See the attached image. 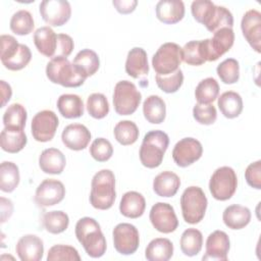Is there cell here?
Segmentation results:
<instances>
[{
	"label": "cell",
	"mask_w": 261,
	"mask_h": 261,
	"mask_svg": "<svg viewBox=\"0 0 261 261\" xmlns=\"http://www.w3.org/2000/svg\"><path fill=\"white\" fill-rule=\"evenodd\" d=\"M75 237L86 253L92 258H100L106 252V240L99 223L92 217H83L75 224Z\"/></svg>",
	"instance_id": "6da1fadb"
},
{
	"label": "cell",
	"mask_w": 261,
	"mask_h": 261,
	"mask_svg": "<svg viewBox=\"0 0 261 261\" xmlns=\"http://www.w3.org/2000/svg\"><path fill=\"white\" fill-rule=\"evenodd\" d=\"M115 197L114 173L110 169H102L96 172L91 182V205L99 210H107L114 204Z\"/></svg>",
	"instance_id": "7a4b0ae2"
},
{
	"label": "cell",
	"mask_w": 261,
	"mask_h": 261,
	"mask_svg": "<svg viewBox=\"0 0 261 261\" xmlns=\"http://www.w3.org/2000/svg\"><path fill=\"white\" fill-rule=\"evenodd\" d=\"M169 144V138L163 130L148 132L143 139L139 156L141 163L147 168L158 167L163 160Z\"/></svg>",
	"instance_id": "3957f363"
},
{
	"label": "cell",
	"mask_w": 261,
	"mask_h": 261,
	"mask_svg": "<svg viewBox=\"0 0 261 261\" xmlns=\"http://www.w3.org/2000/svg\"><path fill=\"white\" fill-rule=\"evenodd\" d=\"M46 75L50 82L66 88H77L86 81L67 57L63 56L50 59L46 66Z\"/></svg>",
	"instance_id": "277c9868"
},
{
	"label": "cell",
	"mask_w": 261,
	"mask_h": 261,
	"mask_svg": "<svg viewBox=\"0 0 261 261\" xmlns=\"http://www.w3.org/2000/svg\"><path fill=\"white\" fill-rule=\"evenodd\" d=\"M207 198L203 190L196 186L187 188L180 196V208L182 218L187 223H199L207 209Z\"/></svg>",
	"instance_id": "5b68a950"
},
{
	"label": "cell",
	"mask_w": 261,
	"mask_h": 261,
	"mask_svg": "<svg viewBox=\"0 0 261 261\" xmlns=\"http://www.w3.org/2000/svg\"><path fill=\"white\" fill-rule=\"evenodd\" d=\"M141 100L142 95L134 83L120 81L115 85L113 91V106L117 114H133L138 109Z\"/></svg>",
	"instance_id": "8992f818"
},
{
	"label": "cell",
	"mask_w": 261,
	"mask_h": 261,
	"mask_svg": "<svg viewBox=\"0 0 261 261\" xmlns=\"http://www.w3.org/2000/svg\"><path fill=\"white\" fill-rule=\"evenodd\" d=\"M238 188L236 171L229 166L217 168L210 177L209 191L212 197L218 201L230 199Z\"/></svg>",
	"instance_id": "52a82bcc"
},
{
	"label": "cell",
	"mask_w": 261,
	"mask_h": 261,
	"mask_svg": "<svg viewBox=\"0 0 261 261\" xmlns=\"http://www.w3.org/2000/svg\"><path fill=\"white\" fill-rule=\"evenodd\" d=\"M181 48L172 42L162 44L152 57V66L157 74L167 75L179 68Z\"/></svg>",
	"instance_id": "ba28073f"
},
{
	"label": "cell",
	"mask_w": 261,
	"mask_h": 261,
	"mask_svg": "<svg viewBox=\"0 0 261 261\" xmlns=\"http://www.w3.org/2000/svg\"><path fill=\"white\" fill-rule=\"evenodd\" d=\"M200 41L205 61H215L232 47L234 42V33L230 28H222L213 33V37L211 39Z\"/></svg>",
	"instance_id": "9c48e42d"
},
{
	"label": "cell",
	"mask_w": 261,
	"mask_h": 261,
	"mask_svg": "<svg viewBox=\"0 0 261 261\" xmlns=\"http://www.w3.org/2000/svg\"><path fill=\"white\" fill-rule=\"evenodd\" d=\"M113 246L121 255L134 254L140 245V236L137 227L130 223H118L112 231Z\"/></svg>",
	"instance_id": "30bf717a"
},
{
	"label": "cell",
	"mask_w": 261,
	"mask_h": 261,
	"mask_svg": "<svg viewBox=\"0 0 261 261\" xmlns=\"http://www.w3.org/2000/svg\"><path fill=\"white\" fill-rule=\"evenodd\" d=\"M59 120L52 110H42L32 119L31 129L33 138L38 142H49L55 136Z\"/></svg>",
	"instance_id": "8fae6325"
},
{
	"label": "cell",
	"mask_w": 261,
	"mask_h": 261,
	"mask_svg": "<svg viewBox=\"0 0 261 261\" xmlns=\"http://www.w3.org/2000/svg\"><path fill=\"white\" fill-rule=\"evenodd\" d=\"M39 10L44 21L52 27L65 24L71 15V7L66 0H44Z\"/></svg>",
	"instance_id": "7c38bea8"
},
{
	"label": "cell",
	"mask_w": 261,
	"mask_h": 261,
	"mask_svg": "<svg viewBox=\"0 0 261 261\" xmlns=\"http://www.w3.org/2000/svg\"><path fill=\"white\" fill-rule=\"evenodd\" d=\"M154 228L163 233H170L178 226V220L173 207L168 203L158 202L152 206L149 214Z\"/></svg>",
	"instance_id": "4fadbf2b"
},
{
	"label": "cell",
	"mask_w": 261,
	"mask_h": 261,
	"mask_svg": "<svg viewBox=\"0 0 261 261\" xmlns=\"http://www.w3.org/2000/svg\"><path fill=\"white\" fill-rule=\"evenodd\" d=\"M203 154L202 144L194 138H184L179 140L173 150V161L179 167H187L201 158Z\"/></svg>",
	"instance_id": "5bb4252c"
},
{
	"label": "cell",
	"mask_w": 261,
	"mask_h": 261,
	"mask_svg": "<svg viewBox=\"0 0 261 261\" xmlns=\"http://www.w3.org/2000/svg\"><path fill=\"white\" fill-rule=\"evenodd\" d=\"M65 196L64 185L57 179H44L37 188L35 202L40 207H49L60 203Z\"/></svg>",
	"instance_id": "9a60e30c"
},
{
	"label": "cell",
	"mask_w": 261,
	"mask_h": 261,
	"mask_svg": "<svg viewBox=\"0 0 261 261\" xmlns=\"http://www.w3.org/2000/svg\"><path fill=\"white\" fill-rule=\"evenodd\" d=\"M243 35L250 46L257 52H261V13L256 9L245 12L241 21Z\"/></svg>",
	"instance_id": "2e32d148"
},
{
	"label": "cell",
	"mask_w": 261,
	"mask_h": 261,
	"mask_svg": "<svg viewBox=\"0 0 261 261\" xmlns=\"http://www.w3.org/2000/svg\"><path fill=\"white\" fill-rule=\"evenodd\" d=\"M230 248L229 238L222 230H214L206 241V253L202 257L203 260L226 261Z\"/></svg>",
	"instance_id": "e0dca14e"
},
{
	"label": "cell",
	"mask_w": 261,
	"mask_h": 261,
	"mask_svg": "<svg viewBox=\"0 0 261 261\" xmlns=\"http://www.w3.org/2000/svg\"><path fill=\"white\" fill-rule=\"evenodd\" d=\"M62 143L70 150H84L91 141V133L87 126L81 123L66 125L61 134Z\"/></svg>",
	"instance_id": "ac0fdd59"
},
{
	"label": "cell",
	"mask_w": 261,
	"mask_h": 261,
	"mask_svg": "<svg viewBox=\"0 0 261 261\" xmlns=\"http://www.w3.org/2000/svg\"><path fill=\"white\" fill-rule=\"evenodd\" d=\"M15 251L21 261H40L44 254L43 241L36 234H25L18 240Z\"/></svg>",
	"instance_id": "d6986e66"
},
{
	"label": "cell",
	"mask_w": 261,
	"mask_h": 261,
	"mask_svg": "<svg viewBox=\"0 0 261 261\" xmlns=\"http://www.w3.org/2000/svg\"><path fill=\"white\" fill-rule=\"evenodd\" d=\"M157 18L167 24H173L184 18L185 4L180 0H161L156 4Z\"/></svg>",
	"instance_id": "ffe728a7"
},
{
	"label": "cell",
	"mask_w": 261,
	"mask_h": 261,
	"mask_svg": "<svg viewBox=\"0 0 261 261\" xmlns=\"http://www.w3.org/2000/svg\"><path fill=\"white\" fill-rule=\"evenodd\" d=\"M125 71L129 76L134 79H139L142 75L148 74V57L146 51L143 48L134 47L128 51L125 61Z\"/></svg>",
	"instance_id": "44dd1931"
},
{
	"label": "cell",
	"mask_w": 261,
	"mask_h": 261,
	"mask_svg": "<svg viewBox=\"0 0 261 261\" xmlns=\"http://www.w3.org/2000/svg\"><path fill=\"white\" fill-rule=\"evenodd\" d=\"M65 164V156L56 148L45 149L39 157V166L45 173L60 174L63 171Z\"/></svg>",
	"instance_id": "7402d4cb"
},
{
	"label": "cell",
	"mask_w": 261,
	"mask_h": 261,
	"mask_svg": "<svg viewBox=\"0 0 261 261\" xmlns=\"http://www.w3.org/2000/svg\"><path fill=\"white\" fill-rule=\"evenodd\" d=\"M34 43L38 51L46 57L53 58L57 50V35L50 27H41L34 33Z\"/></svg>",
	"instance_id": "603a6c76"
},
{
	"label": "cell",
	"mask_w": 261,
	"mask_h": 261,
	"mask_svg": "<svg viewBox=\"0 0 261 261\" xmlns=\"http://www.w3.org/2000/svg\"><path fill=\"white\" fill-rule=\"evenodd\" d=\"M146 208V201L142 194L136 191H129L123 194L120 203V213L128 218H138L143 215Z\"/></svg>",
	"instance_id": "cb8c5ba5"
},
{
	"label": "cell",
	"mask_w": 261,
	"mask_h": 261,
	"mask_svg": "<svg viewBox=\"0 0 261 261\" xmlns=\"http://www.w3.org/2000/svg\"><path fill=\"white\" fill-rule=\"evenodd\" d=\"M180 187L179 176L172 171H162L153 180V190L160 197H173Z\"/></svg>",
	"instance_id": "d4e9b609"
},
{
	"label": "cell",
	"mask_w": 261,
	"mask_h": 261,
	"mask_svg": "<svg viewBox=\"0 0 261 261\" xmlns=\"http://www.w3.org/2000/svg\"><path fill=\"white\" fill-rule=\"evenodd\" d=\"M251 216L252 215L249 208L242 205L232 204L224 209L222 220L230 229H242L249 224Z\"/></svg>",
	"instance_id": "484cf974"
},
{
	"label": "cell",
	"mask_w": 261,
	"mask_h": 261,
	"mask_svg": "<svg viewBox=\"0 0 261 261\" xmlns=\"http://www.w3.org/2000/svg\"><path fill=\"white\" fill-rule=\"evenodd\" d=\"M72 64L76 70L87 79L96 73L99 69L100 59L95 51L91 49H83L75 55Z\"/></svg>",
	"instance_id": "4316f807"
},
{
	"label": "cell",
	"mask_w": 261,
	"mask_h": 261,
	"mask_svg": "<svg viewBox=\"0 0 261 261\" xmlns=\"http://www.w3.org/2000/svg\"><path fill=\"white\" fill-rule=\"evenodd\" d=\"M28 138L23 129L4 127L0 134V146L3 151L17 153L27 145Z\"/></svg>",
	"instance_id": "83f0119b"
},
{
	"label": "cell",
	"mask_w": 261,
	"mask_h": 261,
	"mask_svg": "<svg viewBox=\"0 0 261 261\" xmlns=\"http://www.w3.org/2000/svg\"><path fill=\"white\" fill-rule=\"evenodd\" d=\"M173 255V244L166 238L152 240L145 251V257L149 261H167Z\"/></svg>",
	"instance_id": "f1b7e54d"
},
{
	"label": "cell",
	"mask_w": 261,
	"mask_h": 261,
	"mask_svg": "<svg viewBox=\"0 0 261 261\" xmlns=\"http://www.w3.org/2000/svg\"><path fill=\"white\" fill-rule=\"evenodd\" d=\"M143 113L147 121L159 124L164 121L166 116V106L164 100L158 95L147 97L143 103Z\"/></svg>",
	"instance_id": "f546056e"
},
{
	"label": "cell",
	"mask_w": 261,
	"mask_h": 261,
	"mask_svg": "<svg viewBox=\"0 0 261 261\" xmlns=\"http://www.w3.org/2000/svg\"><path fill=\"white\" fill-rule=\"evenodd\" d=\"M59 113L65 118H77L84 114L83 99L75 94H62L57 100Z\"/></svg>",
	"instance_id": "4dcf8cb0"
},
{
	"label": "cell",
	"mask_w": 261,
	"mask_h": 261,
	"mask_svg": "<svg viewBox=\"0 0 261 261\" xmlns=\"http://www.w3.org/2000/svg\"><path fill=\"white\" fill-rule=\"evenodd\" d=\"M217 105L226 118H236L243 111V99L240 94L233 91L222 93L218 97Z\"/></svg>",
	"instance_id": "1f68e13d"
},
{
	"label": "cell",
	"mask_w": 261,
	"mask_h": 261,
	"mask_svg": "<svg viewBox=\"0 0 261 261\" xmlns=\"http://www.w3.org/2000/svg\"><path fill=\"white\" fill-rule=\"evenodd\" d=\"M181 252L189 257L196 256L200 253L203 245L202 232L197 228L186 229L180 237L179 241Z\"/></svg>",
	"instance_id": "d6a6232c"
},
{
	"label": "cell",
	"mask_w": 261,
	"mask_h": 261,
	"mask_svg": "<svg viewBox=\"0 0 261 261\" xmlns=\"http://www.w3.org/2000/svg\"><path fill=\"white\" fill-rule=\"evenodd\" d=\"M19 184V170L15 163L3 161L0 165V189L2 192L11 193Z\"/></svg>",
	"instance_id": "836d02e7"
},
{
	"label": "cell",
	"mask_w": 261,
	"mask_h": 261,
	"mask_svg": "<svg viewBox=\"0 0 261 261\" xmlns=\"http://www.w3.org/2000/svg\"><path fill=\"white\" fill-rule=\"evenodd\" d=\"M219 94V85L214 77L202 80L195 90V98L199 104H211Z\"/></svg>",
	"instance_id": "e575fe53"
},
{
	"label": "cell",
	"mask_w": 261,
	"mask_h": 261,
	"mask_svg": "<svg viewBox=\"0 0 261 261\" xmlns=\"http://www.w3.org/2000/svg\"><path fill=\"white\" fill-rule=\"evenodd\" d=\"M28 118L25 108L19 103H13L7 107L3 114L4 127L23 129Z\"/></svg>",
	"instance_id": "d590c367"
},
{
	"label": "cell",
	"mask_w": 261,
	"mask_h": 261,
	"mask_svg": "<svg viewBox=\"0 0 261 261\" xmlns=\"http://www.w3.org/2000/svg\"><path fill=\"white\" fill-rule=\"evenodd\" d=\"M42 223L48 232L57 234L63 232L68 227L69 218L63 211H49L43 215Z\"/></svg>",
	"instance_id": "8d00e7d4"
},
{
	"label": "cell",
	"mask_w": 261,
	"mask_h": 261,
	"mask_svg": "<svg viewBox=\"0 0 261 261\" xmlns=\"http://www.w3.org/2000/svg\"><path fill=\"white\" fill-rule=\"evenodd\" d=\"M114 138L122 146L134 144L139 138V128L132 120H121L114 126Z\"/></svg>",
	"instance_id": "74e56055"
},
{
	"label": "cell",
	"mask_w": 261,
	"mask_h": 261,
	"mask_svg": "<svg viewBox=\"0 0 261 261\" xmlns=\"http://www.w3.org/2000/svg\"><path fill=\"white\" fill-rule=\"evenodd\" d=\"M10 30L19 36L29 35L34 30V18L30 11L21 9L13 13L10 18Z\"/></svg>",
	"instance_id": "f35d334b"
},
{
	"label": "cell",
	"mask_w": 261,
	"mask_h": 261,
	"mask_svg": "<svg viewBox=\"0 0 261 261\" xmlns=\"http://www.w3.org/2000/svg\"><path fill=\"white\" fill-rule=\"evenodd\" d=\"M216 72L222 83L234 84L240 79V64L234 58H226L217 65Z\"/></svg>",
	"instance_id": "ab89813d"
},
{
	"label": "cell",
	"mask_w": 261,
	"mask_h": 261,
	"mask_svg": "<svg viewBox=\"0 0 261 261\" xmlns=\"http://www.w3.org/2000/svg\"><path fill=\"white\" fill-rule=\"evenodd\" d=\"M216 5L210 0H195L192 2L191 11L193 17L205 27L210 22Z\"/></svg>",
	"instance_id": "60d3db41"
},
{
	"label": "cell",
	"mask_w": 261,
	"mask_h": 261,
	"mask_svg": "<svg viewBox=\"0 0 261 261\" xmlns=\"http://www.w3.org/2000/svg\"><path fill=\"white\" fill-rule=\"evenodd\" d=\"M88 113L96 118L102 119L109 112V103L105 95L101 93H93L87 99Z\"/></svg>",
	"instance_id": "b9f144b4"
},
{
	"label": "cell",
	"mask_w": 261,
	"mask_h": 261,
	"mask_svg": "<svg viewBox=\"0 0 261 261\" xmlns=\"http://www.w3.org/2000/svg\"><path fill=\"white\" fill-rule=\"evenodd\" d=\"M233 25V16L231 12L224 6H217L215 8L214 14L206 27V29L211 32L215 33L219 29L222 28H232Z\"/></svg>",
	"instance_id": "7bdbcfd3"
},
{
	"label": "cell",
	"mask_w": 261,
	"mask_h": 261,
	"mask_svg": "<svg viewBox=\"0 0 261 261\" xmlns=\"http://www.w3.org/2000/svg\"><path fill=\"white\" fill-rule=\"evenodd\" d=\"M181 60L189 65H202L206 61L201 50V41L193 40L185 44L181 48Z\"/></svg>",
	"instance_id": "ee69618b"
},
{
	"label": "cell",
	"mask_w": 261,
	"mask_h": 261,
	"mask_svg": "<svg viewBox=\"0 0 261 261\" xmlns=\"http://www.w3.org/2000/svg\"><path fill=\"white\" fill-rule=\"evenodd\" d=\"M156 84L160 90L167 94L175 93L184 83V73L180 68L176 71L167 74V75H159L156 74L155 76Z\"/></svg>",
	"instance_id": "f6af8a7d"
},
{
	"label": "cell",
	"mask_w": 261,
	"mask_h": 261,
	"mask_svg": "<svg viewBox=\"0 0 261 261\" xmlns=\"http://www.w3.org/2000/svg\"><path fill=\"white\" fill-rule=\"evenodd\" d=\"M32 59V52L30 48L24 44H19L16 53L2 64L9 70H20L24 68Z\"/></svg>",
	"instance_id": "bcb514c9"
},
{
	"label": "cell",
	"mask_w": 261,
	"mask_h": 261,
	"mask_svg": "<svg viewBox=\"0 0 261 261\" xmlns=\"http://www.w3.org/2000/svg\"><path fill=\"white\" fill-rule=\"evenodd\" d=\"M90 154L96 161L105 162L111 158L113 147L107 139L97 138L90 146Z\"/></svg>",
	"instance_id": "7dc6e473"
},
{
	"label": "cell",
	"mask_w": 261,
	"mask_h": 261,
	"mask_svg": "<svg viewBox=\"0 0 261 261\" xmlns=\"http://www.w3.org/2000/svg\"><path fill=\"white\" fill-rule=\"evenodd\" d=\"M48 261H59V260H69V261H80L81 256L77 250L68 245H55L51 247L47 255Z\"/></svg>",
	"instance_id": "c3c4849f"
},
{
	"label": "cell",
	"mask_w": 261,
	"mask_h": 261,
	"mask_svg": "<svg viewBox=\"0 0 261 261\" xmlns=\"http://www.w3.org/2000/svg\"><path fill=\"white\" fill-rule=\"evenodd\" d=\"M193 116L199 123L210 125L215 122L217 118V111L212 104L197 103L193 108Z\"/></svg>",
	"instance_id": "681fc988"
},
{
	"label": "cell",
	"mask_w": 261,
	"mask_h": 261,
	"mask_svg": "<svg viewBox=\"0 0 261 261\" xmlns=\"http://www.w3.org/2000/svg\"><path fill=\"white\" fill-rule=\"evenodd\" d=\"M245 178L250 187L256 190L261 189V160L252 162L247 166Z\"/></svg>",
	"instance_id": "f907efd6"
},
{
	"label": "cell",
	"mask_w": 261,
	"mask_h": 261,
	"mask_svg": "<svg viewBox=\"0 0 261 261\" xmlns=\"http://www.w3.org/2000/svg\"><path fill=\"white\" fill-rule=\"evenodd\" d=\"M19 43L17 40L10 35L1 36V62L11 58L17 51Z\"/></svg>",
	"instance_id": "816d5d0a"
},
{
	"label": "cell",
	"mask_w": 261,
	"mask_h": 261,
	"mask_svg": "<svg viewBox=\"0 0 261 261\" xmlns=\"http://www.w3.org/2000/svg\"><path fill=\"white\" fill-rule=\"evenodd\" d=\"M74 47L72 38L66 34H57V50L56 56L67 57L70 55Z\"/></svg>",
	"instance_id": "f5cc1de1"
},
{
	"label": "cell",
	"mask_w": 261,
	"mask_h": 261,
	"mask_svg": "<svg viewBox=\"0 0 261 261\" xmlns=\"http://www.w3.org/2000/svg\"><path fill=\"white\" fill-rule=\"evenodd\" d=\"M112 4L119 13L128 14L136 9L138 5V1L137 0H113Z\"/></svg>",
	"instance_id": "db71d44e"
},
{
	"label": "cell",
	"mask_w": 261,
	"mask_h": 261,
	"mask_svg": "<svg viewBox=\"0 0 261 261\" xmlns=\"http://www.w3.org/2000/svg\"><path fill=\"white\" fill-rule=\"evenodd\" d=\"M13 211L12 202L4 197H1V222H5L9 218Z\"/></svg>",
	"instance_id": "11a10c76"
},
{
	"label": "cell",
	"mask_w": 261,
	"mask_h": 261,
	"mask_svg": "<svg viewBox=\"0 0 261 261\" xmlns=\"http://www.w3.org/2000/svg\"><path fill=\"white\" fill-rule=\"evenodd\" d=\"M1 97H2V102H1V107H4L5 104L10 100L11 95H12V90L9 84H7L5 81H1Z\"/></svg>",
	"instance_id": "9f6ffc18"
}]
</instances>
